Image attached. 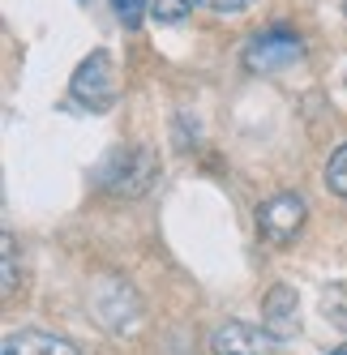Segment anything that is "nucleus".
<instances>
[{
  "label": "nucleus",
  "mask_w": 347,
  "mask_h": 355,
  "mask_svg": "<svg viewBox=\"0 0 347 355\" xmlns=\"http://www.w3.org/2000/svg\"><path fill=\"white\" fill-rule=\"evenodd\" d=\"M343 9H347V0H343Z\"/></svg>",
  "instance_id": "nucleus-16"
},
{
  "label": "nucleus",
  "mask_w": 347,
  "mask_h": 355,
  "mask_svg": "<svg viewBox=\"0 0 347 355\" xmlns=\"http://www.w3.org/2000/svg\"><path fill=\"white\" fill-rule=\"evenodd\" d=\"M210 355H279V338L244 321H223L210 334Z\"/></svg>",
  "instance_id": "nucleus-5"
},
{
  "label": "nucleus",
  "mask_w": 347,
  "mask_h": 355,
  "mask_svg": "<svg viewBox=\"0 0 347 355\" xmlns=\"http://www.w3.org/2000/svg\"><path fill=\"white\" fill-rule=\"evenodd\" d=\"M301 304H296V291L291 287H270L266 291V300H262V321H266V329L275 334L279 343L283 338H291L296 329H301Z\"/></svg>",
  "instance_id": "nucleus-7"
},
{
  "label": "nucleus",
  "mask_w": 347,
  "mask_h": 355,
  "mask_svg": "<svg viewBox=\"0 0 347 355\" xmlns=\"http://www.w3.org/2000/svg\"><path fill=\"white\" fill-rule=\"evenodd\" d=\"M197 5H206L214 13H244V9H253L257 0H197Z\"/></svg>",
  "instance_id": "nucleus-14"
},
{
  "label": "nucleus",
  "mask_w": 347,
  "mask_h": 355,
  "mask_svg": "<svg viewBox=\"0 0 347 355\" xmlns=\"http://www.w3.org/2000/svg\"><path fill=\"white\" fill-rule=\"evenodd\" d=\"M112 13L125 21L129 31H137V26H142V17L151 13V0H112Z\"/></svg>",
  "instance_id": "nucleus-11"
},
{
  "label": "nucleus",
  "mask_w": 347,
  "mask_h": 355,
  "mask_svg": "<svg viewBox=\"0 0 347 355\" xmlns=\"http://www.w3.org/2000/svg\"><path fill=\"white\" fill-rule=\"evenodd\" d=\"M301 56H305L301 35L283 31V26L262 31V35H253L249 43H244V69H253V73H283V69H291Z\"/></svg>",
  "instance_id": "nucleus-2"
},
{
  "label": "nucleus",
  "mask_w": 347,
  "mask_h": 355,
  "mask_svg": "<svg viewBox=\"0 0 347 355\" xmlns=\"http://www.w3.org/2000/svg\"><path fill=\"white\" fill-rule=\"evenodd\" d=\"M0 355H82L73 343L56 338V334H39V329H22V334H9Z\"/></svg>",
  "instance_id": "nucleus-8"
},
{
  "label": "nucleus",
  "mask_w": 347,
  "mask_h": 355,
  "mask_svg": "<svg viewBox=\"0 0 347 355\" xmlns=\"http://www.w3.org/2000/svg\"><path fill=\"white\" fill-rule=\"evenodd\" d=\"M193 9V0H151V17L159 21V26H176V21H185Z\"/></svg>",
  "instance_id": "nucleus-9"
},
{
  "label": "nucleus",
  "mask_w": 347,
  "mask_h": 355,
  "mask_svg": "<svg viewBox=\"0 0 347 355\" xmlns=\"http://www.w3.org/2000/svg\"><path fill=\"white\" fill-rule=\"evenodd\" d=\"M321 313H326V321H335V325H347V283L326 291V300H321Z\"/></svg>",
  "instance_id": "nucleus-12"
},
{
  "label": "nucleus",
  "mask_w": 347,
  "mask_h": 355,
  "mask_svg": "<svg viewBox=\"0 0 347 355\" xmlns=\"http://www.w3.org/2000/svg\"><path fill=\"white\" fill-rule=\"evenodd\" d=\"M69 90H73V98H78V103H86V107H94V112H103V107L112 103V94H116V82H112V56H108V52H90V56L78 64V73H73Z\"/></svg>",
  "instance_id": "nucleus-4"
},
{
  "label": "nucleus",
  "mask_w": 347,
  "mask_h": 355,
  "mask_svg": "<svg viewBox=\"0 0 347 355\" xmlns=\"http://www.w3.org/2000/svg\"><path fill=\"white\" fill-rule=\"evenodd\" d=\"M155 180H159V159L146 146L112 150L103 159V167H99V189L112 193V197H142Z\"/></svg>",
  "instance_id": "nucleus-1"
},
{
  "label": "nucleus",
  "mask_w": 347,
  "mask_h": 355,
  "mask_svg": "<svg viewBox=\"0 0 347 355\" xmlns=\"http://www.w3.org/2000/svg\"><path fill=\"white\" fill-rule=\"evenodd\" d=\"M257 227H262V236L270 244H291L296 232L305 227V197H296V193L270 197L266 206L257 210Z\"/></svg>",
  "instance_id": "nucleus-6"
},
{
  "label": "nucleus",
  "mask_w": 347,
  "mask_h": 355,
  "mask_svg": "<svg viewBox=\"0 0 347 355\" xmlns=\"http://www.w3.org/2000/svg\"><path fill=\"white\" fill-rule=\"evenodd\" d=\"M339 355H347V343H343V347H339Z\"/></svg>",
  "instance_id": "nucleus-15"
},
{
  "label": "nucleus",
  "mask_w": 347,
  "mask_h": 355,
  "mask_svg": "<svg viewBox=\"0 0 347 355\" xmlns=\"http://www.w3.org/2000/svg\"><path fill=\"white\" fill-rule=\"evenodd\" d=\"M5 300H13V291H17V244H13V236L5 232Z\"/></svg>",
  "instance_id": "nucleus-13"
},
{
  "label": "nucleus",
  "mask_w": 347,
  "mask_h": 355,
  "mask_svg": "<svg viewBox=\"0 0 347 355\" xmlns=\"http://www.w3.org/2000/svg\"><path fill=\"white\" fill-rule=\"evenodd\" d=\"M90 304H94V317L108 329H133L137 317H142V304H137V295L125 278H103V283L94 287Z\"/></svg>",
  "instance_id": "nucleus-3"
},
{
  "label": "nucleus",
  "mask_w": 347,
  "mask_h": 355,
  "mask_svg": "<svg viewBox=\"0 0 347 355\" xmlns=\"http://www.w3.org/2000/svg\"><path fill=\"white\" fill-rule=\"evenodd\" d=\"M326 189L339 193V197H347V141L335 150L330 163H326Z\"/></svg>",
  "instance_id": "nucleus-10"
}]
</instances>
